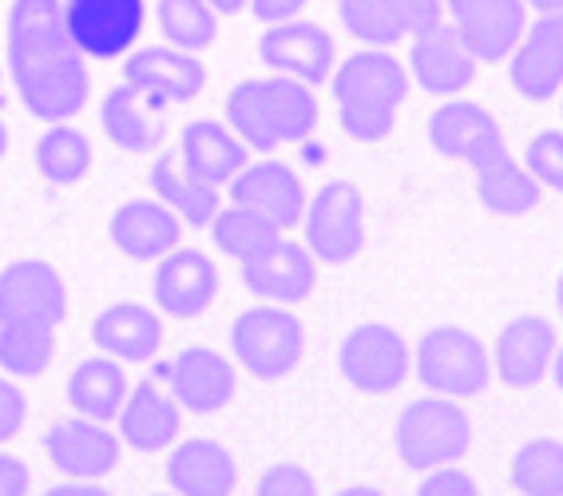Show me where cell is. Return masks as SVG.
Returning <instances> with one entry per match:
<instances>
[{"label": "cell", "mask_w": 563, "mask_h": 496, "mask_svg": "<svg viewBox=\"0 0 563 496\" xmlns=\"http://www.w3.org/2000/svg\"><path fill=\"white\" fill-rule=\"evenodd\" d=\"M91 140L76 128V123H48L36 140V172L52 187H71L91 172Z\"/></svg>", "instance_id": "cell-33"}, {"label": "cell", "mask_w": 563, "mask_h": 496, "mask_svg": "<svg viewBox=\"0 0 563 496\" xmlns=\"http://www.w3.org/2000/svg\"><path fill=\"white\" fill-rule=\"evenodd\" d=\"M251 163L246 143L222 120H191L179 135V167L202 187L231 183Z\"/></svg>", "instance_id": "cell-28"}, {"label": "cell", "mask_w": 563, "mask_h": 496, "mask_svg": "<svg viewBox=\"0 0 563 496\" xmlns=\"http://www.w3.org/2000/svg\"><path fill=\"white\" fill-rule=\"evenodd\" d=\"M409 71L389 48H362L333 68V103L342 132L357 143H377L393 132L397 108L409 96Z\"/></svg>", "instance_id": "cell-3"}, {"label": "cell", "mask_w": 563, "mask_h": 496, "mask_svg": "<svg viewBox=\"0 0 563 496\" xmlns=\"http://www.w3.org/2000/svg\"><path fill=\"white\" fill-rule=\"evenodd\" d=\"M163 41L179 52H202L211 48L219 36V16L207 0H159L155 4Z\"/></svg>", "instance_id": "cell-35"}, {"label": "cell", "mask_w": 563, "mask_h": 496, "mask_svg": "<svg viewBox=\"0 0 563 496\" xmlns=\"http://www.w3.org/2000/svg\"><path fill=\"white\" fill-rule=\"evenodd\" d=\"M44 496H111V493L100 481H68V476H64L60 485H52Z\"/></svg>", "instance_id": "cell-44"}, {"label": "cell", "mask_w": 563, "mask_h": 496, "mask_svg": "<svg viewBox=\"0 0 563 496\" xmlns=\"http://www.w3.org/2000/svg\"><path fill=\"white\" fill-rule=\"evenodd\" d=\"M64 24L84 56L115 60L140 44L147 4L143 0H64Z\"/></svg>", "instance_id": "cell-9"}, {"label": "cell", "mask_w": 563, "mask_h": 496, "mask_svg": "<svg viewBox=\"0 0 563 496\" xmlns=\"http://www.w3.org/2000/svg\"><path fill=\"white\" fill-rule=\"evenodd\" d=\"M123 84L147 91L172 108V103H191L207 88V68L195 52L155 44V48H135L123 60Z\"/></svg>", "instance_id": "cell-21"}, {"label": "cell", "mask_w": 563, "mask_h": 496, "mask_svg": "<svg viewBox=\"0 0 563 496\" xmlns=\"http://www.w3.org/2000/svg\"><path fill=\"white\" fill-rule=\"evenodd\" d=\"M512 488L523 496H563V441L532 437L512 456Z\"/></svg>", "instance_id": "cell-34"}, {"label": "cell", "mask_w": 563, "mask_h": 496, "mask_svg": "<svg viewBox=\"0 0 563 496\" xmlns=\"http://www.w3.org/2000/svg\"><path fill=\"white\" fill-rule=\"evenodd\" d=\"M32 493V469L21 456L0 453V496H29Z\"/></svg>", "instance_id": "cell-42"}, {"label": "cell", "mask_w": 563, "mask_h": 496, "mask_svg": "<svg viewBox=\"0 0 563 496\" xmlns=\"http://www.w3.org/2000/svg\"><path fill=\"white\" fill-rule=\"evenodd\" d=\"M231 354L242 370H251L262 382H278L294 374V365L306 354V326L286 306L262 302L242 310L231 322Z\"/></svg>", "instance_id": "cell-6"}, {"label": "cell", "mask_w": 563, "mask_h": 496, "mask_svg": "<svg viewBox=\"0 0 563 496\" xmlns=\"http://www.w3.org/2000/svg\"><path fill=\"white\" fill-rule=\"evenodd\" d=\"M417 496H481V488H476V481L464 469H429L424 473V481L417 485Z\"/></svg>", "instance_id": "cell-40"}, {"label": "cell", "mask_w": 563, "mask_h": 496, "mask_svg": "<svg viewBox=\"0 0 563 496\" xmlns=\"http://www.w3.org/2000/svg\"><path fill=\"white\" fill-rule=\"evenodd\" d=\"M152 187H155V199H159L163 207H172L175 219H179L183 227H199V231H207L222 207L214 187L195 183L191 175L175 163V155H159V159L152 163Z\"/></svg>", "instance_id": "cell-32"}, {"label": "cell", "mask_w": 563, "mask_h": 496, "mask_svg": "<svg viewBox=\"0 0 563 496\" xmlns=\"http://www.w3.org/2000/svg\"><path fill=\"white\" fill-rule=\"evenodd\" d=\"M214 9V16H234V12L246 9V0H207Z\"/></svg>", "instance_id": "cell-45"}, {"label": "cell", "mask_w": 563, "mask_h": 496, "mask_svg": "<svg viewBox=\"0 0 563 496\" xmlns=\"http://www.w3.org/2000/svg\"><path fill=\"white\" fill-rule=\"evenodd\" d=\"M211 239L214 246H219L227 258H234V263H246V258H254L258 251H266V246L278 239V227H271L266 219H258L254 211H246V207H219V214L211 219Z\"/></svg>", "instance_id": "cell-36"}, {"label": "cell", "mask_w": 563, "mask_h": 496, "mask_svg": "<svg viewBox=\"0 0 563 496\" xmlns=\"http://www.w3.org/2000/svg\"><path fill=\"white\" fill-rule=\"evenodd\" d=\"M227 128L246 143V152H278L318 132L322 108L313 88L286 76H254L227 91Z\"/></svg>", "instance_id": "cell-2"}, {"label": "cell", "mask_w": 563, "mask_h": 496, "mask_svg": "<svg viewBox=\"0 0 563 496\" xmlns=\"http://www.w3.org/2000/svg\"><path fill=\"white\" fill-rule=\"evenodd\" d=\"M555 357V330L548 318L540 315H520L504 326L496 338V377L512 389H532L536 382L552 374Z\"/></svg>", "instance_id": "cell-23"}, {"label": "cell", "mask_w": 563, "mask_h": 496, "mask_svg": "<svg viewBox=\"0 0 563 496\" xmlns=\"http://www.w3.org/2000/svg\"><path fill=\"white\" fill-rule=\"evenodd\" d=\"M24 421H29V401H24V394L16 389V382L0 377V445L21 433Z\"/></svg>", "instance_id": "cell-41"}, {"label": "cell", "mask_w": 563, "mask_h": 496, "mask_svg": "<svg viewBox=\"0 0 563 496\" xmlns=\"http://www.w3.org/2000/svg\"><path fill=\"white\" fill-rule=\"evenodd\" d=\"M254 496H318V481L310 469L294 465V461H278L258 476Z\"/></svg>", "instance_id": "cell-39"}, {"label": "cell", "mask_w": 563, "mask_h": 496, "mask_svg": "<svg viewBox=\"0 0 563 496\" xmlns=\"http://www.w3.org/2000/svg\"><path fill=\"white\" fill-rule=\"evenodd\" d=\"M310 0H246V9L258 16L262 24H286V21H298L306 12Z\"/></svg>", "instance_id": "cell-43"}, {"label": "cell", "mask_w": 563, "mask_h": 496, "mask_svg": "<svg viewBox=\"0 0 563 496\" xmlns=\"http://www.w3.org/2000/svg\"><path fill=\"white\" fill-rule=\"evenodd\" d=\"M242 271V286L262 298V302L274 306H298L306 302L318 286V263L302 243L294 239H274L266 251H258L254 258L239 263Z\"/></svg>", "instance_id": "cell-17"}, {"label": "cell", "mask_w": 563, "mask_h": 496, "mask_svg": "<svg viewBox=\"0 0 563 496\" xmlns=\"http://www.w3.org/2000/svg\"><path fill=\"white\" fill-rule=\"evenodd\" d=\"M338 496H385L382 488H373V485H350V488H342Z\"/></svg>", "instance_id": "cell-47"}, {"label": "cell", "mask_w": 563, "mask_h": 496, "mask_svg": "<svg viewBox=\"0 0 563 496\" xmlns=\"http://www.w3.org/2000/svg\"><path fill=\"white\" fill-rule=\"evenodd\" d=\"M231 207H246L258 219H266L278 231L302 223L306 214V187L290 163L282 159H258L246 163L231 183Z\"/></svg>", "instance_id": "cell-13"}, {"label": "cell", "mask_w": 563, "mask_h": 496, "mask_svg": "<svg viewBox=\"0 0 563 496\" xmlns=\"http://www.w3.org/2000/svg\"><path fill=\"white\" fill-rule=\"evenodd\" d=\"M68 318V286L44 258H21L0 271V322L56 330Z\"/></svg>", "instance_id": "cell-10"}, {"label": "cell", "mask_w": 563, "mask_h": 496, "mask_svg": "<svg viewBox=\"0 0 563 496\" xmlns=\"http://www.w3.org/2000/svg\"><path fill=\"white\" fill-rule=\"evenodd\" d=\"M163 476L175 496H231L239 485V465L231 449L211 437H187L172 449Z\"/></svg>", "instance_id": "cell-27"}, {"label": "cell", "mask_w": 563, "mask_h": 496, "mask_svg": "<svg viewBox=\"0 0 563 496\" xmlns=\"http://www.w3.org/2000/svg\"><path fill=\"white\" fill-rule=\"evenodd\" d=\"M44 453L68 481H103L120 465L123 441L103 421L71 414L44 433Z\"/></svg>", "instance_id": "cell-15"}, {"label": "cell", "mask_w": 563, "mask_h": 496, "mask_svg": "<svg viewBox=\"0 0 563 496\" xmlns=\"http://www.w3.org/2000/svg\"><path fill=\"white\" fill-rule=\"evenodd\" d=\"M128 389H131L128 370H123V362H115L108 354L80 362L68 374V385H64L71 414L88 417V421H103V426L120 417L123 401H128Z\"/></svg>", "instance_id": "cell-30"}, {"label": "cell", "mask_w": 563, "mask_h": 496, "mask_svg": "<svg viewBox=\"0 0 563 496\" xmlns=\"http://www.w3.org/2000/svg\"><path fill=\"white\" fill-rule=\"evenodd\" d=\"M91 342L123 365L152 362L163 345V322L143 302H111L91 322Z\"/></svg>", "instance_id": "cell-29"}, {"label": "cell", "mask_w": 563, "mask_h": 496, "mask_svg": "<svg viewBox=\"0 0 563 496\" xmlns=\"http://www.w3.org/2000/svg\"><path fill=\"white\" fill-rule=\"evenodd\" d=\"M4 44L12 84L29 115L64 123L84 112L91 76L64 24V0H12Z\"/></svg>", "instance_id": "cell-1"}, {"label": "cell", "mask_w": 563, "mask_h": 496, "mask_svg": "<svg viewBox=\"0 0 563 496\" xmlns=\"http://www.w3.org/2000/svg\"><path fill=\"white\" fill-rule=\"evenodd\" d=\"M523 172L540 187L563 191V132H540L523 147Z\"/></svg>", "instance_id": "cell-38"}, {"label": "cell", "mask_w": 563, "mask_h": 496, "mask_svg": "<svg viewBox=\"0 0 563 496\" xmlns=\"http://www.w3.org/2000/svg\"><path fill=\"white\" fill-rule=\"evenodd\" d=\"M258 60L271 76H286L306 88H322L333 71V36L313 21L271 24L258 36Z\"/></svg>", "instance_id": "cell-12"}, {"label": "cell", "mask_w": 563, "mask_h": 496, "mask_svg": "<svg viewBox=\"0 0 563 496\" xmlns=\"http://www.w3.org/2000/svg\"><path fill=\"white\" fill-rule=\"evenodd\" d=\"M345 382L362 394H393L412 374V350L401 330L385 322H362L345 334L338 350Z\"/></svg>", "instance_id": "cell-8"}, {"label": "cell", "mask_w": 563, "mask_h": 496, "mask_svg": "<svg viewBox=\"0 0 563 496\" xmlns=\"http://www.w3.org/2000/svg\"><path fill=\"white\" fill-rule=\"evenodd\" d=\"M108 234L111 246L135 263H159L163 254H172L179 246L183 223L159 199H128L111 211Z\"/></svg>", "instance_id": "cell-25"}, {"label": "cell", "mask_w": 563, "mask_h": 496, "mask_svg": "<svg viewBox=\"0 0 563 496\" xmlns=\"http://www.w3.org/2000/svg\"><path fill=\"white\" fill-rule=\"evenodd\" d=\"M56 357V330L0 322V370L12 377H41Z\"/></svg>", "instance_id": "cell-37"}, {"label": "cell", "mask_w": 563, "mask_h": 496, "mask_svg": "<svg viewBox=\"0 0 563 496\" xmlns=\"http://www.w3.org/2000/svg\"><path fill=\"white\" fill-rule=\"evenodd\" d=\"M508 80L523 100H552L563 88V12H540L508 56Z\"/></svg>", "instance_id": "cell-19"}, {"label": "cell", "mask_w": 563, "mask_h": 496, "mask_svg": "<svg viewBox=\"0 0 563 496\" xmlns=\"http://www.w3.org/2000/svg\"><path fill=\"white\" fill-rule=\"evenodd\" d=\"M476 172V195L493 214H528L540 203V183L523 172V163L508 152V143L496 147L493 155H484L473 167Z\"/></svg>", "instance_id": "cell-31"}, {"label": "cell", "mask_w": 563, "mask_h": 496, "mask_svg": "<svg viewBox=\"0 0 563 496\" xmlns=\"http://www.w3.org/2000/svg\"><path fill=\"white\" fill-rule=\"evenodd\" d=\"M338 16L365 48H393L444 21V0H338Z\"/></svg>", "instance_id": "cell-14"}, {"label": "cell", "mask_w": 563, "mask_h": 496, "mask_svg": "<svg viewBox=\"0 0 563 496\" xmlns=\"http://www.w3.org/2000/svg\"><path fill=\"white\" fill-rule=\"evenodd\" d=\"M152 298L163 315L191 322V318L207 315L219 298V266L195 246H175L172 254H163L152 278Z\"/></svg>", "instance_id": "cell-16"}, {"label": "cell", "mask_w": 563, "mask_h": 496, "mask_svg": "<svg viewBox=\"0 0 563 496\" xmlns=\"http://www.w3.org/2000/svg\"><path fill=\"white\" fill-rule=\"evenodd\" d=\"M302 234L313 263L338 266L357 258L365 246V195L350 179L325 183L313 199H306Z\"/></svg>", "instance_id": "cell-7"}, {"label": "cell", "mask_w": 563, "mask_h": 496, "mask_svg": "<svg viewBox=\"0 0 563 496\" xmlns=\"http://www.w3.org/2000/svg\"><path fill=\"white\" fill-rule=\"evenodd\" d=\"M412 374L429 394L464 401V397L484 394V385L493 377V362L476 334L461 326H437L412 350Z\"/></svg>", "instance_id": "cell-5"}, {"label": "cell", "mask_w": 563, "mask_h": 496, "mask_svg": "<svg viewBox=\"0 0 563 496\" xmlns=\"http://www.w3.org/2000/svg\"><path fill=\"white\" fill-rule=\"evenodd\" d=\"M552 370H555V389H560V394H563V345H560V350H555V357H552Z\"/></svg>", "instance_id": "cell-48"}, {"label": "cell", "mask_w": 563, "mask_h": 496, "mask_svg": "<svg viewBox=\"0 0 563 496\" xmlns=\"http://www.w3.org/2000/svg\"><path fill=\"white\" fill-rule=\"evenodd\" d=\"M155 496H175V493H155Z\"/></svg>", "instance_id": "cell-51"}, {"label": "cell", "mask_w": 563, "mask_h": 496, "mask_svg": "<svg viewBox=\"0 0 563 496\" xmlns=\"http://www.w3.org/2000/svg\"><path fill=\"white\" fill-rule=\"evenodd\" d=\"M555 306H560V315H563V274H560V286H555Z\"/></svg>", "instance_id": "cell-50"}, {"label": "cell", "mask_w": 563, "mask_h": 496, "mask_svg": "<svg viewBox=\"0 0 563 496\" xmlns=\"http://www.w3.org/2000/svg\"><path fill=\"white\" fill-rule=\"evenodd\" d=\"M120 441L135 453H163L175 445V437L183 429V409L167 385L155 382L152 374L143 377L140 385L128 389V401L120 409Z\"/></svg>", "instance_id": "cell-22"}, {"label": "cell", "mask_w": 563, "mask_h": 496, "mask_svg": "<svg viewBox=\"0 0 563 496\" xmlns=\"http://www.w3.org/2000/svg\"><path fill=\"white\" fill-rule=\"evenodd\" d=\"M409 80H417V88H424L429 96H444L453 100L464 88H473L476 80V60L468 56L456 32L449 29V21H437L429 29H421L417 36H409Z\"/></svg>", "instance_id": "cell-20"}, {"label": "cell", "mask_w": 563, "mask_h": 496, "mask_svg": "<svg viewBox=\"0 0 563 496\" xmlns=\"http://www.w3.org/2000/svg\"><path fill=\"white\" fill-rule=\"evenodd\" d=\"M523 4L536 12H563V0H523Z\"/></svg>", "instance_id": "cell-46"}, {"label": "cell", "mask_w": 563, "mask_h": 496, "mask_svg": "<svg viewBox=\"0 0 563 496\" xmlns=\"http://www.w3.org/2000/svg\"><path fill=\"white\" fill-rule=\"evenodd\" d=\"M9 155V128H4V120H0V159Z\"/></svg>", "instance_id": "cell-49"}, {"label": "cell", "mask_w": 563, "mask_h": 496, "mask_svg": "<svg viewBox=\"0 0 563 496\" xmlns=\"http://www.w3.org/2000/svg\"><path fill=\"white\" fill-rule=\"evenodd\" d=\"M100 128L120 152H155L167 140V103H159L147 91L120 84L100 103Z\"/></svg>", "instance_id": "cell-26"}, {"label": "cell", "mask_w": 563, "mask_h": 496, "mask_svg": "<svg viewBox=\"0 0 563 496\" xmlns=\"http://www.w3.org/2000/svg\"><path fill=\"white\" fill-rule=\"evenodd\" d=\"M429 143L441 155H449V159H461L468 167H476L484 155H493L496 147H504V128L493 120L488 108L453 96V100H444L429 115Z\"/></svg>", "instance_id": "cell-24"}, {"label": "cell", "mask_w": 563, "mask_h": 496, "mask_svg": "<svg viewBox=\"0 0 563 496\" xmlns=\"http://www.w3.org/2000/svg\"><path fill=\"white\" fill-rule=\"evenodd\" d=\"M444 21L476 64L508 60L528 29L523 0H444Z\"/></svg>", "instance_id": "cell-11"}, {"label": "cell", "mask_w": 563, "mask_h": 496, "mask_svg": "<svg viewBox=\"0 0 563 496\" xmlns=\"http://www.w3.org/2000/svg\"><path fill=\"white\" fill-rule=\"evenodd\" d=\"M234 389H239V377L231 357L211 345H187L167 362V394L187 414H219L222 406H231Z\"/></svg>", "instance_id": "cell-18"}, {"label": "cell", "mask_w": 563, "mask_h": 496, "mask_svg": "<svg viewBox=\"0 0 563 496\" xmlns=\"http://www.w3.org/2000/svg\"><path fill=\"white\" fill-rule=\"evenodd\" d=\"M393 445L405 465L417 473L456 465L473 445V421L453 397H421L401 409Z\"/></svg>", "instance_id": "cell-4"}]
</instances>
